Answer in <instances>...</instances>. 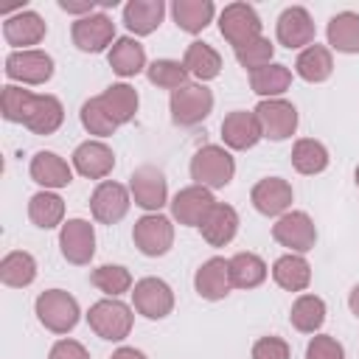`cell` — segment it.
I'll return each mask as SVG.
<instances>
[{
	"label": "cell",
	"instance_id": "836d02e7",
	"mask_svg": "<svg viewBox=\"0 0 359 359\" xmlns=\"http://www.w3.org/2000/svg\"><path fill=\"white\" fill-rule=\"evenodd\" d=\"M28 219L39 230H53L65 224V199L56 191H36L28 199Z\"/></svg>",
	"mask_w": 359,
	"mask_h": 359
},
{
	"label": "cell",
	"instance_id": "8fae6325",
	"mask_svg": "<svg viewBox=\"0 0 359 359\" xmlns=\"http://www.w3.org/2000/svg\"><path fill=\"white\" fill-rule=\"evenodd\" d=\"M132 309L146 320H165L174 311V289L163 278H140L132 286Z\"/></svg>",
	"mask_w": 359,
	"mask_h": 359
},
{
	"label": "cell",
	"instance_id": "7bdbcfd3",
	"mask_svg": "<svg viewBox=\"0 0 359 359\" xmlns=\"http://www.w3.org/2000/svg\"><path fill=\"white\" fill-rule=\"evenodd\" d=\"M236 53V62L244 67V70H261V67H266V65H272V56H275V45L266 39V36H258V39H252V42H247V45H241V48H236L233 50Z\"/></svg>",
	"mask_w": 359,
	"mask_h": 359
},
{
	"label": "cell",
	"instance_id": "3957f363",
	"mask_svg": "<svg viewBox=\"0 0 359 359\" xmlns=\"http://www.w3.org/2000/svg\"><path fill=\"white\" fill-rule=\"evenodd\" d=\"M34 314L50 334H70L79 325L81 309H79V300L70 292L45 289L34 303Z\"/></svg>",
	"mask_w": 359,
	"mask_h": 359
},
{
	"label": "cell",
	"instance_id": "9c48e42d",
	"mask_svg": "<svg viewBox=\"0 0 359 359\" xmlns=\"http://www.w3.org/2000/svg\"><path fill=\"white\" fill-rule=\"evenodd\" d=\"M258 123H261V135L266 140H286L297 132V107L286 98H264L258 101V107L252 109Z\"/></svg>",
	"mask_w": 359,
	"mask_h": 359
},
{
	"label": "cell",
	"instance_id": "60d3db41",
	"mask_svg": "<svg viewBox=\"0 0 359 359\" xmlns=\"http://www.w3.org/2000/svg\"><path fill=\"white\" fill-rule=\"evenodd\" d=\"M79 121H81V126L93 135V140H104V137L115 135V129H118L115 118L104 109V104H101L98 95H95V98H87V101L81 104V109H79Z\"/></svg>",
	"mask_w": 359,
	"mask_h": 359
},
{
	"label": "cell",
	"instance_id": "d6986e66",
	"mask_svg": "<svg viewBox=\"0 0 359 359\" xmlns=\"http://www.w3.org/2000/svg\"><path fill=\"white\" fill-rule=\"evenodd\" d=\"M292 199H294V191L283 177H264L250 191V202L261 216H275V219L283 216L292 208Z\"/></svg>",
	"mask_w": 359,
	"mask_h": 359
},
{
	"label": "cell",
	"instance_id": "74e56055",
	"mask_svg": "<svg viewBox=\"0 0 359 359\" xmlns=\"http://www.w3.org/2000/svg\"><path fill=\"white\" fill-rule=\"evenodd\" d=\"M0 280L11 289H25L36 280V261L31 252L25 250H14L6 252L0 261Z\"/></svg>",
	"mask_w": 359,
	"mask_h": 359
},
{
	"label": "cell",
	"instance_id": "484cf974",
	"mask_svg": "<svg viewBox=\"0 0 359 359\" xmlns=\"http://www.w3.org/2000/svg\"><path fill=\"white\" fill-rule=\"evenodd\" d=\"M107 62L112 67V73H118L121 79H132L137 73H143L146 65V50L135 36H118L112 42V48L107 50Z\"/></svg>",
	"mask_w": 359,
	"mask_h": 359
},
{
	"label": "cell",
	"instance_id": "7a4b0ae2",
	"mask_svg": "<svg viewBox=\"0 0 359 359\" xmlns=\"http://www.w3.org/2000/svg\"><path fill=\"white\" fill-rule=\"evenodd\" d=\"M135 309L126 306L123 300L118 297H104L98 303L90 306L87 311V325L93 328L95 337L107 339V342H123L129 334H132V325H135Z\"/></svg>",
	"mask_w": 359,
	"mask_h": 359
},
{
	"label": "cell",
	"instance_id": "ee69618b",
	"mask_svg": "<svg viewBox=\"0 0 359 359\" xmlns=\"http://www.w3.org/2000/svg\"><path fill=\"white\" fill-rule=\"evenodd\" d=\"M306 359H345V348L331 334H314L306 345Z\"/></svg>",
	"mask_w": 359,
	"mask_h": 359
},
{
	"label": "cell",
	"instance_id": "52a82bcc",
	"mask_svg": "<svg viewBox=\"0 0 359 359\" xmlns=\"http://www.w3.org/2000/svg\"><path fill=\"white\" fill-rule=\"evenodd\" d=\"M132 241L146 258H160L174 247V222L163 213H143L132 227Z\"/></svg>",
	"mask_w": 359,
	"mask_h": 359
},
{
	"label": "cell",
	"instance_id": "bcb514c9",
	"mask_svg": "<svg viewBox=\"0 0 359 359\" xmlns=\"http://www.w3.org/2000/svg\"><path fill=\"white\" fill-rule=\"evenodd\" d=\"M48 359H90V351L79 339H59L53 342Z\"/></svg>",
	"mask_w": 359,
	"mask_h": 359
},
{
	"label": "cell",
	"instance_id": "277c9868",
	"mask_svg": "<svg viewBox=\"0 0 359 359\" xmlns=\"http://www.w3.org/2000/svg\"><path fill=\"white\" fill-rule=\"evenodd\" d=\"M168 109L177 126H196L213 112V93L202 81H188L185 87L171 93Z\"/></svg>",
	"mask_w": 359,
	"mask_h": 359
},
{
	"label": "cell",
	"instance_id": "ffe728a7",
	"mask_svg": "<svg viewBox=\"0 0 359 359\" xmlns=\"http://www.w3.org/2000/svg\"><path fill=\"white\" fill-rule=\"evenodd\" d=\"M194 289L202 300H224L233 289L230 280V261L222 255L208 258L196 272H194Z\"/></svg>",
	"mask_w": 359,
	"mask_h": 359
},
{
	"label": "cell",
	"instance_id": "f546056e",
	"mask_svg": "<svg viewBox=\"0 0 359 359\" xmlns=\"http://www.w3.org/2000/svg\"><path fill=\"white\" fill-rule=\"evenodd\" d=\"M325 300L320 294H311V292H303L294 297L292 303V311H289V323L294 325V331L300 334H320L323 323H325Z\"/></svg>",
	"mask_w": 359,
	"mask_h": 359
},
{
	"label": "cell",
	"instance_id": "ab89813d",
	"mask_svg": "<svg viewBox=\"0 0 359 359\" xmlns=\"http://www.w3.org/2000/svg\"><path fill=\"white\" fill-rule=\"evenodd\" d=\"M146 79H149L154 87L174 93V90H180V87L188 84L191 73L185 70V65H182L180 59H154V62L146 67Z\"/></svg>",
	"mask_w": 359,
	"mask_h": 359
},
{
	"label": "cell",
	"instance_id": "2e32d148",
	"mask_svg": "<svg viewBox=\"0 0 359 359\" xmlns=\"http://www.w3.org/2000/svg\"><path fill=\"white\" fill-rule=\"evenodd\" d=\"M45 34H48L45 20L31 8H20V11L8 14L3 22V39L14 50H31L34 45H39L45 39Z\"/></svg>",
	"mask_w": 359,
	"mask_h": 359
},
{
	"label": "cell",
	"instance_id": "b9f144b4",
	"mask_svg": "<svg viewBox=\"0 0 359 359\" xmlns=\"http://www.w3.org/2000/svg\"><path fill=\"white\" fill-rule=\"evenodd\" d=\"M31 98L34 93L25 90L22 84H6L3 93H0V112L8 123H22L25 121V112L31 107Z\"/></svg>",
	"mask_w": 359,
	"mask_h": 359
},
{
	"label": "cell",
	"instance_id": "8d00e7d4",
	"mask_svg": "<svg viewBox=\"0 0 359 359\" xmlns=\"http://www.w3.org/2000/svg\"><path fill=\"white\" fill-rule=\"evenodd\" d=\"M331 163V154L328 149L314 140V137H300L294 140L292 146V165L297 174H306V177H314V174H323Z\"/></svg>",
	"mask_w": 359,
	"mask_h": 359
},
{
	"label": "cell",
	"instance_id": "603a6c76",
	"mask_svg": "<svg viewBox=\"0 0 359 359\" xmlns=\"http://www.w3.org/2000/svg\"><path fill=\"white\" fill-rule=\"evenodd\" d=\"M62 123H65V107H62V101L56 95H50V93H42V95L34 93L22 126L28 132H34V135H53Z\"/></svg>",
	"mask_w": 359,
	"mask_h": 359
},
{
	"label": "cell",
	"instance_id": "30bf717a",
	"mask_svg": "<svg viewBox=\"0 0 359 359\" xmlns=\"http://www.w3.org/2000/svg\"><path fill=\"white\" fill-rule=\"evenodd\" d=\"M129 194H132V202L146 213H160V208L168 205L165 174L157 165H137L129 177Z\"/></svg>",
	"mask_w": 359,
	"mask_h": 359
},
{
	"label": "cell",
	"instance_id": "4fadbf2b",
	"mask_svg": "<svg viewBox=\"0 0 359 359\" xmlns=\"http://www.w3.org/2000/svg\"><path fill=\"white\" fill-rule=\"evenodd\" d=\"M6 76L11 84H45L53 76V59L39 48L11 50L6 56Z\"/></svg>",
	"mask_w": 359,
	"mask_h": 359
},
{
	"label": "cell",
	"instance_id": "6da1fadb",
	"mask_svg": "<svg viewBox=\"0 0 359 359\" xmlns=\"http://www.w3.org/2000/svg\"><path fill=\"white\" fill-rule=\"evenodd\" d=\"M233 177H236V160H233L230 149H224L219 143H208L194 151V157H191L194 185L219 191V188H227L233 182Z\"/></svg>",
	"mask_w": 359,
	"mask_h": 359
},
{
	"label": "cell",
	"instance_id": "83f0119b",
	"mask_svg": "<svg viewBox=\"0 0 359 359\" xmlns=\"http://www.w3.org/2000/svg\"><path fill=\"white\" fill-rule=\"evenodd\" d=\"M171 17H174L180 31L202 34L216 17V6H213V0H174L171 3Z\"/></svg>",
	"mask_w": 359,
	"mask_h": 359
},
{
	"label": "cell",
	"instance_id": "ac0fdd59",
	"mask_svg": "<svg viewBox=\"0 0 359 359\" xmlns=\"http://www.w3.org/2000/svg\"><path fill=\"white\" fill-rule=\"evenodd\" d=\"M70 165L76 174H81L87 180H104L115 168V151L104 140H84L73 149Z\"/></svg>",
	"mask_w": 359,
	"mask_h": 359
},
{
	"label": "cell",
	"instance_id": "1f68e13d",
	"mask_svg": "<svg viewBox=\"0 0 359 359\" xmlns=\"http://www.w3.org/2000/svg\"><path fill=\"white\" fill-rule=\"evenodd\" d=\"M98 98H101L104 109L115 118V123H118V126H123V123L135 121L137 107H140V95H137V90H135L132 84H126V81L109 84Z\"/></svg>",
	"mask_w": 359,
	"mask_h": 359
},
{
	"label": "cell",
	"instance_id": "c3c4849f",
	"mask_svg": "<svg viewBox=\"0 0 359 359\" xmlns=\"http://www.w3.org/2000/svg\"><path fill=\"white\" fill-rule=\"evenodd\" d=\"M109 359H146V353H143V351H137V348L121 345L118 351H112V356H109Z\"/></svg>",
	"mask_w": 359,
	"mask_h": 359
},
{
	"label": "cell",
	"instance_id": "7dc6e473",
	"mask_svg": "<svg viewBox=\"0 0 359 359\" xmlns=\"http://www.w3.org/2000/svg\"><path fill=\"white\" fill-rule=\"evenodd\" d=\"M59 8L67 11V14H76V20H79V17L93 14L95 11V3L93 0H59Z\"/></svg>",
	"mask_w": 359,
	"mask_h": 359
},
{
	"label": "cell",
	"instance_id": "7c38bea8",
	"mask_svg": "<svg viewBox=\"0 0 359 359\" xmlns=\"http://www.w3.org/2000/svg\"><path fill=\"white\" fill-rule=\"evenodd\" d=\"M132 205V194L126 185L115 180H101L90 194V213L98 224H118Z\"/></svg>",
	"mask_w": 359,
	"mask_h": 359
},
{
	"label": "cell",
	"instance_id": "681fc988",
	"mask_svg": "<svg viewBox=\"0 0 359 359\" xmlns=\"http://www.w3.org/2000/svg\"><path fill=\"white\" fill-rule=\"evenodd\" d=\"M348 306H351L353 317H359V283L351 289V294H348Z\"/></svg>",
	"mask_w": 359,
	"mask_h": 359
},
{
	"label": "cell",
	"instance_id": "d6a6232c",
	"mask_svg": "<svg viewBox=\"0 0 359 359\" xmlns=\"http://www.w3.org/2000/svg\"><path fill=\"white\" fill-rule=\"evenodd\" d=\"M328 48L337 53H359V14L356 11H339L325 25Z\"/></svg>",
	"mask_w": 359,
	"mask_h": 359
},
{
	"label": "cell",
	"instance_id": "5bb4252c",
	"mask_svg": "<svg viewBox=\"0 0 359 359\" xmlns=\"http://www.w3.org/2000/svg\"><path fill=\"white\" fill-rule=\"evenodd\" d=\"M62 258L73 266H87L95 255V230L87 219H67L59 227Z\"/></svg>",
	"mask_w": 359,
	"mask_h": 359
},
{
	"label": "cell",
	"instance_id": "f35d334b",
	"mask_svg": "<svg viewBox=\"0 0 359 359\" xmlns=\"http://www.w3.org/2000/svg\"><path fill=\"white\" fill-rule=\"evenodd\" d=\"M90 283L98 292H104L107 297H121V294L132 292V286H135L132 272L126 266H121V264H101V266H95L90 272Z\"/></svg>",
	"mask_w": 359,
	"mask_h": 359
},
{
	"label": "cell",
	"instance_id": "44dd1931",
	"mask_svg": "<svg viewBox=\"0 0 359 359\" xmlns=\"http://www.w3.org/2000/svg\"><path fill=\"white\" fill-rule=\"evenodd\" d=\"M261 137H264V135H261V123H258L255 112L233 109V112L224 115V121H222V140H224V149L247 151V149H252Z\"/></svg>",
	"mask_w": 359,
	"mask_h": 359
},
{
	"label": "cell",
	"instance_id": "4316f807",
	"mask_svg": "<svg viewBox=\"0 0 359 359\" xmlns=\"http://www.w3.org/2000/svg\"><path fill=\"white\" fill-rule=\"evenodd\" d=\"M272 280L286 292H300L303 294L311 283V264L306 261V255L286 252L272 264Z\"/></svg>",
	"mask_w": 359,
	"mask_h": 359
},
{
	"label": "cell",
	"instance_id": "d590c367",
	"mask_svg": "<svg viewBox=\"0 0 359 359\" xmlns=\"http://www.w3.org/2000/svg\"><path fill=\"white\" fill-rule=\"evenodd\" d=\"M289 84H292V70L280 62H272V65L250 73V87L255 95H261V101L264 98H283Z\"/></svg>",
	"mask_w": 359,
	"mask_h": 359
},
{
	"label": "cell",
	"instance_id": "7402d4cb",
	"mask_svg": "<svg viewBox=\"0 0 359 359\" xmlns=\"http://www.w3.org/2000/svg\"><path fill=\"white\" fill-rule=\"evenodd\" d=\"M28 174L36 185H42V191H59L73 182V165L56 151H36L31 157Z\"/></svg>",
	"mask_w": 359,
	"mask_h": 359
},
{
	"label": "cell",
	"instance_id": "ba28073f",
	"mask_svg": "<svg viewBox=\"0 0 359 359\" xmlns=\"http://www.w3.org/2000/svg\"><path fill=\"white\" fill-rule=\"evenodd\" d=\"M70 39L73 45L81 50V53H101V50H109L112 42L118 39L115 36V22L109 14L104 11H93L87 17H79L73 25H70Z\"/></svg>",
	"mask_w": 359,
	"mask_h": 359
},
{
	"label": "cell",
	"instance_id": "f1b7e54d",
	"mask_svg": "<svg viewBox=\"0 0 359 359\" xmlns=\"http://www.w3.org/2000/svg\"><path fill=\"white\" fill-rule=\"evenodd\" d=\"M294 73L309 81V84H320L325 79H331L334 73V56H331V48L328 45H309L297 53L294 59Z\"/></svg>",
	"mask_w": 359,
	"mask_h": 359
},
{
	"label": "cell",
	"instance_id": "d4e9b609",
	"mask_svg": "<svg viewBox=\"0 0 359 359\" xmlns=\"http://www.w3.org/2000/svg\"><path fill=\"white\" fill-rule=\"evenodd\" d=\"M165 17V3L163 0H129L123 6V25L129 28L132 36H149L160 28Z\"/></svg>",
	"mask_w": 359,
	"mask_h": 359
},
{
	"label": "cell",
	"instance_id": "f6af8a7d",
	"mask_svg": "<svg viewBox=\"0 0 359 359\" xmlns=\"http://www.w3.org/2000/svg\"><path fill=\"white\" fill-rule=\"evenodd\" d=\"M252 359H292V348L280 337H261L252 345Z\"/></svg>",
	"mask_w": 359,
	"mask_h": 359
},
{
	"label": "cell",
	"instance_id": "5b68a950",
	"mask_svg": "<svg viewBox=\"0 0 359 359\" xmlns=\"http://www.w3.org/2000/svg\"><path fill=\"white\" fill-rule=\"evenodd\" d=\"M261 31H264V22L250 3H230L219 14V34L233 45V50L264 36Z\"/></svg>",
	"mask_w": 359,
	"mask_h": 359
},
{
	"label": "cell",
	"instance_id": "4dcf8cb0",
	"mask_svg": "<svg viewBox=\"0 0 359 359\" xmlns=\"http://www.w3.org/2000/svg\"><path fill=\"white\" fill-rule=\"evenodd\" d=\"M182 65H185V70L196 79V81H210V79H216L219 73H222V56H219V50L213 48V45H208V42H199V39H194L188 48H185V53H182Z\"/></svg>",
	"mask_w": 359,
	"mask_h": 359
},
{
	"label": "cell",
	"instance_id": "f907efd6",
	"mask_svg": "<svg viewBox=\"0 0 359 359\" xmlns=\"http://www.w3.org/2000/svg\"><path fill=\"white\" fill-rule=\"evenodd\" d=\"M353 177H356V188H359V165H356V174Z\"/></svg>",
	"mask_w": 359,
	"mask_h": 359
},
{
	"label": "cell",
	"instance_id": "e575fe53",
	"mask_svg": "<svg viewBox=\"0 0 359 359\" xmlns=\"http://www.w3.org/2000/svg\"><path fill=\"white\" fill-rule=\"evenodd\" d=\"M230 261V280H233V289H258L266 275H269V266L261 255L255 252H236Z\"/></svg>",
	"mask_w": 359,
	"mask_h": 359
},
{
	"label": "cell",
	"instance_id": "e0dca14e",
	"mask_svg": "<svg viewBox=\"0 0 359 359\" xmlns=\"http://www.w3.org/2000/svg\"><path fill=\"white\" fill-rule=\"evenodd\" d=\"M168 205H171L174 222L185 224V227H199L208 219L216 199H213V191H208L202 185H188V188H180Z\"/></svg>",
	"mask_w": 359,
	"mask_h": 359
},
{
	"label": "cell",
	"instance_id": "9a60e30c",
	"mask_svg": "<svg viewBox=\"0 0 359 359\" xmlns=\"http://www.w3.org/2000/svg\"><path fill=\"white\" fill-rule=\"evenodd\" d=\"M275 36L289 50H303V48L314 45L317 28H314V20H311L309 8H303V6L283 8L278 22H275Z\"/></svg>",
	"mask_w": 359,
	"mask_h": 359
},
{
	"label": "cell",
	"instance_id": "8992f818",
	"mask_svg": "<svg viewBox=\"0 0 359 359\" xmlns=\"http://www.w3.org/2000/svg\"><path fill=\"white\" fill-rule=\"evenodd\" d=\"M272 238L286 247L289 252L306 255L317 244V227L306 210H286L283 216L275 219L272 224Z\"/></svg>",
	"mask_w": 359,
	"mask_h": 359
},
{
	"label": "cell",
	"instance_id": "cb8c5ba5",
	"mask_svg": "<svg viewBox=\"0 0 359 359\" xmlns=\"http://www.w3.org/2000/svg\"><path fill=\"white\" fill-rule=\"evenodd\" d=\"M199 233L210 247H227L238 233V210L233 205L216 202L208 219L199 224Z\"/></svg>",
	"mask_w": 359,
	"mask_h": 359
}]
</instances>
